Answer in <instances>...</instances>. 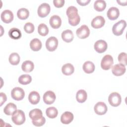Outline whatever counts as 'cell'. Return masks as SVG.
Wrapping results in <instances>:
<instances>
[{"label": "cell", "instance_id": "obj_11", "mask_svg": "<svg viewBox=\"0 0 127 127\" xmlns=\"http://www.w3.org/2000/svg\"><path fill=\"white\" fill-rule=\"evenodd\" d=\"M126 70L125 65L123 64H119L114 65L112 67V72L114 75L117 76H121L124 74Z\"/></svg>", "mask_w": 127, "mask_h": 127}, {"label": "cell", "instance_id": "obj_40", "mask_svg": "<svg viewBox=\"0 0 127 127\" xmlns=\"http://www.w3.org/2000/svg\"><path fill=\"white\" fill-rule=\"evenodd\" d=\"M0 106L2 105V104L6 101L7 98L5 94L1 92L0 93Z\"/></svg>", "mask_w": 127, "mask_h": 127}, {"label": "cell", "instance_id": "obj_6", "mask_svg": "<svg viewBox=\"0 0 127 127\" xmlns=\"http://www.w3.org/2000/svg\"><path fill=\"white\" fill-rule=\"evenodd\" d=\"M58 45V40L55 37H49L46 42V47L50 52L54 51Z\"/></svg>", "mask_w": 127, "mask_h": 127}, {"label": "cell", "instance_id": "obj_2", "mask_svg": "<svg viewBox=\"0 0 127 127\" xmlns=\"http://www.w3.org/2000/svg\"><path fill=\"white\" fill-rule=\"evenodd\" d=\"M127 23L125 20H121L115 23L112 28V32L116 36H120L123 33L126 27Z\"/></svg>", "mask_w": 127, "mask_h": 127}, {"label": "cell", "instance_id": "obj_35", "mask_svg": "<svg viewBox=\"0 0 127 127\" xmlns=\"http://www.w3.org/2000/svg\"><path fill=\"white\" fill-rule=\"evenodd\" d=\"M24 29L26 33H32L34 32L35 27L33 24L31 22H27L25 24L24 26Z\"/></svg>", "mask_w": 127, "mask_h": 127}, {"label": "cell", "instance_id": "obj_22", "mask_svg": "<svg viewBox=\"0 0 127 127\" xmlns=\"http://www.w3.org/2000/svg\"><path fill=\"white\" fill-rule=\"evenodd\" d=\"M74 71V66L70 63L64 64L62 67V71L65 75H70L73 73Z\"/></svg>", "mask_w": 127, "mask_h": 127}, {"label": "cell", "instance_id": "obj_28", "mask_svg": "<svg viewBox=\"0 0 127 127\" xmlns=\"http://www.w3.org/2000/svg\"><path fill=\"white\" fill-rule=\"evenodd\" d=\"M66 13L68 19H73L78 14L77 9L74 6H69L66 9Z\"/></svg>", "mask_w": 127, "mask_h": 127}, {"label": "cell", "instance_id": "obj_23", "mask_svg": "<svg viewBox=\"0 0 127 127\" xmlns=\"http://www.w3.org/2000/svg\"><path fill=\"white\" fill-rule=\"evenodd\" d=\"M83 71L86 73H91L95 70L94 64L91 61L85 62L82 66Z\"/></svg>", "mask_w": 127, "mask_h": 127}, {"label": "cell", "instance_id": "obj_34", "mask_svg": "<svg viewBox=\"0 0 127 127\" xmlns=\"http://www.w3.org/2000/svg\"><path fill=\"white\" fill-rule=\"evenodd\" d=\"M38 32L40 35L42 36H45L49 33V29L46 24L44 23H41L38 26Z\"/></svg>", "mask_w": 127, "mask_h": 127}, {"label": "cell", "instance_id": "obj_5", "mask_svg": "<svg viewBox=\"0 0 127 127\" xmlns=\"http://www.w3.org/2000/svg\"><path fill=\"white\" fill-rule=\"evenodd\" d=\"M11 97L15 100L20 101L22 100L25 96V92L23 89L16 87L12 89L11 92Z\"/></svg>", "mask_w": 127, "mask_h": 127}, {"label": "cell", "instance_id": "obj_13", "mask_svg": "<svg viewBox=\"0 0 127 127\" xmlns=\"http://www.w3.org/2000/svg\"><path fill=\"white\" fill-rule=\"evenodd\" d=\"M56 98V95L54 92L49 90L44 93L43 95V101L45 104L50 105L55 102Z\"/></svg>", "mask_w": 127, "mask_h": 127}, {"label": "cell", "instance_id": "obj_25", "mask_svg": "<svg viewBox=\"0 0 127 127\" xmlns=\"http://www.w3.org/2000/svg\"><path fill=\"white\" fill-rule=\"evenodd\" d=\"M87 97L86 92L83 89L78 90L76 94V99L78 102L80 103L84 102L87 99Z\"/></svg>", "mask_w": 127, "mask_h": 127}, {"label": "cell", "instance_id": "obj_32", "mask_svg": "<svg viewBox=\"0 0 127 127\" xmlns=\"http://www.w3.org/2000/svg\"><path fill=\"white\" fill-rule=\"evenodd\" d=\"M20 60L19 55L16 53H13L11 54L9 57L8 61L12 65H17Z\"/></svg>", "mask_w": 127, "mask_h": 127}, {"label": "cell", "instance_id": "obj_12", "mask_svg": "<svg viewBox=\"0 0 127 127\" xmlns=\"http://www.w3.org/2000/svg\"><path fill=\"white\" fill-rule=\"evenodd\" d=\"M105 23L104 18L102 16H97L91 21V26L95 29H99L102 27Z\"/></svg>", "mask_w": 127, "mask_h": 127}, {"label": "cell", "instance_id": "obj_7", "mask_svg": "<svg viewBox=\"0 0 127 127\" xmlns=\"http://www.w3.org/2000/svg\"><path fill=\"white\" fill-rule=\"evenodd\" d=\"M50 10V5L47 3H43L38 7L37 12L40 17H45L49 14Z\"/></svg>", "mask_w": 127, "mask_h": 127}, {"label": "cell", "instance_id": "obj_26", "mask_svg": "<svg viewBox=\"0 0 127 127\" xmlns=\"http://www.w3.org/2000/svg\"><path fill=\"white\" fill-rule=\"evenodd\" d=\"M17 110L16 106L12 103H9L7 104L3 109V112L6 115L10 116L12 115V114Z\"/></svg>", "mask_w": 127, "mask_h": 127}, {"label": "cell", "instance_id": "obj_4", "mask_svg": "<svg viewBox=\"0 0 127 127\" xmlns=\"http://www.w3.org/2000/svg\"><path fill=\"white\" fill-rule=\"evenodd\" d=\"M108 101L111 106L117 107L121 103V96L120 94L117 92H113L110 94L108 97Z\"/></svg>", "mask_w": 127, "mask_h": 127}, {"label": "cell", "instance_id": "obj_29", "mask_svg": "<svg viewBox=\"0 0 127 127\" xmlns=\"http://www.w3.org/2000/svg\"><path fill=\"white\" fill-rule=\"evenodd\" d=\"M106 6V3L103 0H96L94 4V7L95 9L99 12L103 11Z\"/></svg>", "mask_w": 127, "mask_h": 127}, {"label": "cell", "instance_id": "obj_18", "mask_svg": "<svg viewBox=\"0 0 127 127\" xmlns=\"http://www.w3.org/2000/svg\"><path fill=\"white\" fill-rule=\"evenodd\" d=\"M40 99V96L39 94L35 91H33L31 92L28 96V100L30 103H31L33 105H36L38 104Z\"/></svg>", "mask_w": 127, "mask_h": 127}, {"label": "cell", "instance_id": "obj_8", "mask_svg": "<svg viewBox=\"0 0 127 127\" xmlns=\"http://www.w3.org/2000/svg\"><path fill=\"white\" fill-rule=\"evenodd\" d=\"M76 34L80 39H85L89 36L90 30L87 25H83L76 30Z\"/></svg>", "mask_w": 127, "mask_h": 127}, {"label": "cell", "instance_id": "obj_24", "mask_svg": "<svg viewBox=\"0 0 127 127\" xmlns=\"http://www.w3.org/2000/svg\"><path fill=\"white\" fill-rule=\"evenodd\" d=\"M34 67V64L30 61H26L24 62L21 65L22 69L25 72H31Z\"/></svg>", "mask_w": 127, "mask_h": 127}, {"label": "cell", "instance_id": "obj_14", "mask_svg": "<svg viewBox=\"0 0 127 127\" xmlns=\"http://www.w3.org/2000/svg\"><path fill=\"white\" fill-rule=\"evenodd\" d=\"M1 20L5 23H10L13 19V14L11 11L9 10H3L0 15Z\"/></svg>", "mask_w": 127, "mask_h": 127}, {"label": "cell", "instance_id": "obj_21", "mask_svg": "<svg viewBox=\"0 0 127 127\" xmlns=\"http://www.w3.org/2000/svg\"><path fill=\"white\" fill-rule=\"evenodd\" d=\"M42 43L41 41L38 38H34L32 39L30 43V48L33 51H38L42 48Z\"/></svg>", "mask_w": 127, "mask_h": 127}, {"label": "cell", "instance_id": "obj_9", "mask_svg": "<svg viewBox=\"0 0 127 127\" xmlns=\"http://www.w3.org/2000/svg\"><path fill=\"white\" fill-rule=\"evenodd\" d=\"M94 110L96 114L98 115H103L106 113L108 109L105 103L103 102H99L94 106Z\"/></svg>", "mask_w": 127, "mask_h": 127}, {"label": "cell", "instance_id": "obj_36", "mask_svg": "<svg viewBox=\"0 0 127 127\" xmlns=\"http://www.w3.org/2000/svg\"><path fill=\"white\" fill-rule=\"evenodd\" d=\"M127 55L126 53L122 52L120 53L118 56V61L120 64H123L124 65H126L127 64Z\"/></svg>", "mask_w": 127, "mask_h": 127}, {"label": "cell", "instance_id": "obj_38", "mask_svg": "<svg viewBox=\"0 0 127 127\" xmlns=\"http://www.w3.org/2000/svg\"><path fill=\"white\" fill-rule=\"evenodd\" d=\"M46 122V119L44 117H42L40 119L36 120V121H32L33 124L36 127H40L42 126L45 124Z\"/></svg>", "mask_w": 127, "mask_h": 127}, {"label": "cell", "instance_id": "obj_33", "mask_svg": "<svg viewBox=\"0 0 127 127\" xmlns=\"http://www.w3.org/2000/svg\"><path fill=\"white\" fill-rule=\"evenodd\" d=\"M32 81V78L29 74H22L18 78V82L22 85L29 84Z\"/></svg>", "mask_w": 127, "mask_h": 127}, {"label": "cell", "instance_id": "obj_19", "mask_svg": "<svg viewBox=\"0 0 127 127\" xmlns=\"http://www.w3.org/2000/svg\"><path fill=\"white\" fill-rule=\"evenodd\" d=\"M62 38L63 40L67 43L71 42L74 38L73 32L71 30L67 29L64 31L62 33Z\"/></svg>", "mask_w": 127, "mask_h": 127}, {"label": "cell", "instance_id": "obj_16", "mask_svg": "<svg viewBox=\"0 0 127 127\" xmlns=\"http://www.w3.org/2000/svg\"><path fill=\"white\" fill-rule=\"evenodd\" d=\"M62 24V20L61 17L57 15L52 16L50 19V24L53 29L59 28Z\"/></svg>", "mask_w": 127, "mask_h": 127}, {"label": "cell", "instance_id": "obj_41", "mask_svg": "<svg viewBox=\"0 0 127 127\" xmlns=\"http://www.w3.org/2000/svg\"><path fill=\"white\" fill-rule=\"evenodd\" d=\"M76 1L79 5L82 6H85L88 4L90 2V0H77Z\"/></svg>", "mask_w": 127, "mask_h": 127}, {"label": "cell", "instance_id": "obj_27", "mask_svg": "<svg viewBox=\"0 0 127 127\" xmlns=\"http://www.w3.org/2000/svg\"><path fill=\"white\" fill-rule=\"evenodd\" d=\"M8 36L13 39L17 40L21 37V33L18 29L12 28L8 31Z\"/></svg>", "mask_w": 127, "mask_h": 127}, {"label": "cell", "instance_id": "obj_1", "mask_svg": "<svg viewBox=\"0 0 127 127\" xmlns=\"http://www.w3.org/2000/svg\"><path fill=\"white\" fill-rule=\"evenodd\" d=\"M11 120L16 125H21L25 121V114L21 110H16L12 115Z\"/></svg>", "mask_w": 127, "mask_h": 127}, {"label": "cell", "instance_id": "obj_15", "mask_svg": "<svg viewBox=\"0 0 127 127\" xmlns=\"http://www.w3.org/2000/svg\"><path fill=\"white\" fill-rule=\"evenodd\" d=\"M120 15V11L118 8L116 7H110L107 12V15L108 18L111 20H115L117 19Z\"/></svg>", "mask_w": 127, "mask_h": 127}, {"label": "cell", "instance_id": "obj_17", "mask_svg": "<svg viewBox=\"0 0 127 127\" xmlns=\"http://www.w3.org/2000/svg\"><path fill=\"white\" fill-rule=\"evenodd\" d=\"M73 119V115L70 112H65L64 113L61 117V121L64 124H69Z\"/></svg>", "mask_w": 127, "mask_h": 127}, {"label": "cell", "instance_id": "obj_30", "mask_svg": "<svg viewBox=\"0 0 127 127\" xmlns=\"http://www.w3.org/2000/svg\"><path fill=\"white\" fill-rule=\"evenodd\" d=\"M29 15V10L25 8H21L18 9L17 12L18 18L21 20H25L27 19Z\"/></svg>", "mask_w": 127, "mask_h": 127}, {"label": "cell", "instance_id": "obj_20", "mask_svg": "<svg viewBox=\"0 0 127 127\" xmlns=\"http://www.w3.org/2000/svg\"><path fill=\"white\" fill-rule=\"evenodd\" d=\"M42 112L39 109H34L30 111L29 114V117L32 121H36L43 117Z\"/></svg>", "mask_w": 127, "mask_h": 127}, {"label": "cell", "instance_id": "obj_31", "mask_svg": "<svg viewBox=\"0 0 127 127\" xmlns=\"http://www.w3.org/2000/svg\"><path fill=\"white\" fill-rule=\"evenodd\" d=\"M47 116L50 119H54L58 116V111L54 107H50L48 108L46 111Z\"/></svg>", "mask_w": 127, "mask_h": 127}, {"label": "cell", "instance_id": "obj_42", "mask_svg": "<svg viewBox=\"0 0 127 127\" xmlns=\"http://www.w3.org/2000/svg\"><path fill=\"white\" fill-rule=\"evenodd\" d=\"M117 2L121 5H123V6H125L127 5V0H117Z\"/></svg>", "mask_w": 127, "mask_h": 127}, {"label": "cell", "instance_id": "obj_10", "mask_svg": "<svg viewBox=\"0 0 127 127\" xmlns=\"http://www.w3.org/2000/svg\"><path fill=\"white\" fill-rule=\"evenodd\" d=\"M94 49L98 53H103L107 49L108 45L106 41L103 40L97 41L94 44Z\"/></svg>", "mask_w": 127, "mask_h": 127}, {"label": "cell", "instance_id": "obj_3", "mask_svg": "<svg viewBox=\"0 0 127 127\" xmlns=\"http://www.w3.org/2000/svg\"><path fill=\"white\" fill-rule=\"evenodd\" d=\"M113 64V57L110 55H106L102 59L101 67L104 70H109L112 67Z\"/></svg>", "mask_w": 127, "mask_h": 127}, {"label": "cell", "instance_id": "obj_37", "mask_svg": "<svg viewBox=\"0 0 127 127\" xmlns=\"http://www.w3.org/2000/svg\"><path fill=\"white\" fill-rule=\"evenodd\" d=\"M80 16L78 14H77L75 18L73 19H68V22L69 24L71 25V26H75L79 24V23L80 22Z\"/></svg>", "mask_w": 127, "mask_h": 127}, {"label": "cell", "instance_id": "obj_39", "mask_svg": "<svg viewBox=\"0 0 127 127\" xmlns=\"http://www.w3.org/2000/svg\"><path fill=\"white\" fill-rule=\"evenodd\" d=\"M53 3L57 8H60L64 6V0H54Z\"/></svg>", "mask_w": 127, "mask_h": 127}]
</instances>
